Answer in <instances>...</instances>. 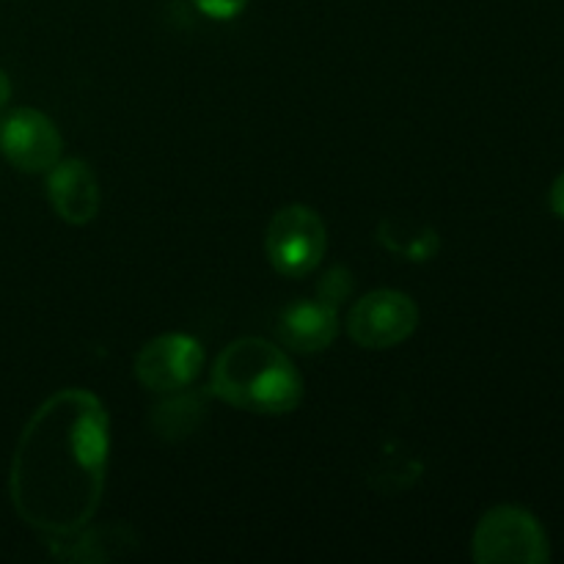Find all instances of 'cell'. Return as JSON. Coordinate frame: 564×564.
<instances>
[{
  "instance_id": "15",
  "label": "cell",
  "mask_w": 564,
  "mask_h": 564,
  "mask_svg": "<svg viewBox=\"0 0 564 564\" xmlns=\"http://www.w3.org/2000/svg\"><path fill=\"white\" fill-rule=\"evenodd\" d=\"M551 209H554L556 218L564 220V171L556 176L554 185H551Z\"/></svg>"
},
{
  "instance_id": "12",
  "label": "cell",
  "mask_w": 564,
  "mask_h": 564,
  "mask_svg": "<svg viewBox=\"0 0 564 564\" xmlns=\"http://www.w3.org/2000/svg\"><path fill=\"white\" fill-rule=\"evenodd\" d=\"M380 246L405 262H430L441 251V235L433 226L413 218H383L375 229Z\"/></svg>"
},
{
  "instance_id": "8",
  "label": "cell",
  "mask_w": 564,
  "mask_h": 564,
  "mask_svg": "<svg viewBox=\"0 0 564 564\" xmlns=\"http://www.w3.org/2000/svg\"><path fill=\"white\" fill-rule=\"evenodd\" d=\"M50 554L72 564H102L127 560L138 551L141 538L127 521H110L102 527H80L69 534L47 538Z\"/></svg>"
},
{
  "instance_id": "16",
  "label": "cell",
  "mask_w": 564,
  "mask_h": 564,
  "mask_svg": "<svg viewBox=\"0 0 564 564\" xmlns=\"http://www.w3.org/2000/svg\"><path fill=\"white\" fill-rule=\"evenodd\" d=\"M11 102V80L3 69H0V110Z\"/></svg>"
},
{
  "instance_id": "11",
  "label": "cell",
  "mask_w": 564,
  "mask_h": 564,
  "mask_svg": "<svg viewBox=\"0 0 564 564\" xmlns=\"http://www.w3.org/2000/svg\"><path fill=\"white\" fill-rule=\"evenodd\" d=\"M209 400H213L209 389H191V386L163 394V400L149 413V427L160 441H169V444L187 441L202 430L209 413Z\"/></svg>"
},
{
  "instance_id": "6",
  "label": "cell",
  "mask_w": 564,
  "mask_h": 564,
  "mask_svg": "<svg viewBox=\"0 0 564 564\" xmlns=\"http://www.w3.org/2000/svg\"><path fill=\"white\" fill-rule=\"evenodd\" d=\"M0 154L22 174H47L64 154V135L42 110L14 108L0 121Z\"/></svg>"
},
{
  "instance_id": "10",
  "label": "cell",
  "mask_w": 564,
  "mask_h": 564,
  "mask_svg": "<svg viewBox=\"0 0 564 564\" xmlns=\"http://www.w3.org/2000/svg\"><path fill=\"white\" fill-rule=\"evenodd\" d=\"M275 334L281 345L303 356L323 352L339 336V308L319 297H297L279 312Z\"/></svg>"
},
{
  "instance_id": "3",
  "label": "cell",
  "mask_w": 564,
  "mask_h": 564,
  "mask_svg": "<svg viewBox=\"0 0 564 564\" xmlns=\"http://www.w3.org/2000/svg\"><path fill=\"white\" fill-rule=\"evenodd\" d=\"M471 560L477 564H545L551 562L549 534L529 510L499 505L474 527Z\"/></svg>"
},
{
  "instance_id": "5",
  "label": "cell",
  "mask_w": 564,
  "mask_h": 564,
  "mask_svg": "<svg viewBox=\"0 0 564 564\" xmlns=\"http://www.w3.org/2000/svg\"><path fill=\"white\" fill-rule=\"evenodd\" d=\"M419 328V303L400 290H372L347 312V336L364 350H389Z\"/></svg>"
},
{
  "instance_id": "9",
  "label": "cell",
  "mask_w": 564,
  "mask_h": 564,
  "mask_svg": "<svg viewBox=\"0 0 564 564\" xmlns=\"http://www.w3.org/2000/svg\"><path fill=\"white\" fill-rule=\"evenodd\" d=\"M47 198L55 215L69 226L91 224L102 204L97 174L80 158H61L47 171Z\"/></svg>"
},
{
  "instance_id": "1",
  "label": "cell",
  "mask_w": 564,
  "mask_h": 564,
  "mask_svg": "<svg viewBox=\"0 0 564 564\" xmlns=\"http://www.w3.org/2000/svg\"><path fill=\"white\" fill-rule=\"evenodd\" d=\"M110 419L86 389H64L36 408L11 457L9 496L17 516L55 538L94 521L105 494Z\"/></svg>"
},
{
  "instance_id": "7",
  "label": "cell",
  "mask_w": 564,
  "mask_h": 564,
  "mask_svg": "<svg viewBox=\"0 0 564 564\" xmlns=\"http://www.w3.org/2000/svg\"><path fill=\"white\" fill-rule=\"evenodd\" d=\"M202 341L187 334H160L135 356V378L152 394H171L196 383L204 369Z\"/></svg>"
},
{
  "instance_id": "13",
  "label": "cell",
  "mask_w": 564,
  "mask_h": 564,
  "mask_svg": "<svg viewBox=\"0 0 564 564\" xmlns=\"http://www.w3.org/2000/svg\"><path fill=\"white\" fill-rule=\"evenodd\" d=\"M352 273L345 268V264H334V268L325 270V275L317 284V297L319 301L330 303V306L339 308L347 297L352 295Z\"/></svg>"
},
{
  "instance_id": "4",
  "label": "cell",
  "mask_w": 564,
  "mask_h": 564,
  "mask_svg": "<svg viewBox=\"0 0 564 564\" xmlns=\"http://www.w3.org/2000/svg\"><path fill=\"white\" fill-rule=\"evenodd\" d=\"M328 251V226L308 204H286L264 229V253L284 279H303L323 264Z\"/></svg>"
},
{
  "instance_id": "14",
  "label": "cell",
  "mask_w": 564,
  "mask_h": 564,
  "mask_svg": "<svg viewBox=\"0 0 564 564\" xmlns=\"http://www.w3.org/2000/svg\"><path fill=\"white\" fill-rule=\"evenodd\" d=\"M193 6H196L204 17H209V20L226 22L240 17L242 11H246L248 0H193Z\"/></svg>"
},
{
  "instance_id": "2",
  "label": "cell",
  "mask_w": 564,
  "mask_h": 564,
  "mask_svg": "<svg viewBox=\"0 0 564 564\" xmlns=\"http://www.w3.org/2000/svg\"><path fill=\"white\" fill-rule=\"evenodd\" d=\"M209 394L237 411L286 416L303 402V378L279 345L259 336H240L215 356Z\"/></svg>"
}]
</instances>
